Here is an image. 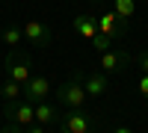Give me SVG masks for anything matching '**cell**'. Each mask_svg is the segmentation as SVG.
I'll return each mask as SVG.
<instances>
[{
	"label": "cell",
	"instance_id": "obj_13",
	"mask_svg": "<svg viewBox=\"0 0 148 133\" xmlns=\"http://www.w3.org/2000/svg\"><path fill=\"white\" fill-rule=\"evenodd\" d=\"M3 44H12V47H18L24 42V27H18V24H9V27H3Z\"/></svg>",
	"mask_w": 148,
	"mask_h": 133
},
{
	"label": "cell",
	"instance_id": "obj_6",
	"mask_svg": "<svg viewBox=\"0 0 148 133\" xmlns=\"http://www.w3.org/2000/svg\"><path fill=\"white\" fill-rule=\"evenodd\" d=\"M130 65V53L121 47H110L107 53H101V71L104 74H125Z\"/></svg>",
	"mask_w": 148,
	"mask_h": 133
},
{
	"label": "cell",
	"instance_id": "obj_21",
	"mask_svg": "<svg viewBox=\"0 0 148 133\" xmlns=\"http://www.w3.org/2000/svg\"><path fill=\"white\" fill-rule=\"evenodd\" d=\"M86 3H101V0H86Z\"/></svg>",
	"mask_w": 148,
	"mask_h": 133
},
{
	"label": "cell",
	"instance_id": "obj_17",
	"mask_svg": "<svg viewBox=\"0 0 148 133\" xmlns=\"http://www.w3.org/2000/svg\"><path fill=\"white\" fill-rule=\"evenodd\" d=\"M0 133H24V127H21V124H12V121H6V127L0 130Z\"/></svg>",
	"mask_w": 148,
	"mask_h": 133
},
{
	"label": "cell",
	"instance_id": "obj_20",
	"mask_svg": "<svg viewBox=\"0 0 148 133\" xmlns=\"http://www.w3.org/2000/svg\"><path fill=\"white\" fill-rule=\"evenodd\" d=\"M113 133H133V130H130V127H127V124H119V127H116V130H113Z\"/></svg>",
	"mask_w": 148,
	"mask_h": 133
},
{
	"label": "cell",
	"instance_id": "obj_7",
	"mask_svg": "<svg viewBox=\"0 0 148 133\" xmlns=\"http://www.w3.org/2000/svg\"><path fill=\"white\" fill-rule=\"evenodd\" d=\"M98 33H104L107 39L116 42V39H121V35L127 33V21H121L116 12L110 9V12H104V15H98Z\"/></svg>",
	"mask_w": 148,
	"mask_h": 133
},
{
	"label": "cell",
	"instance_id": "obj_18",
	"mask_svg": "<svg viewBox=\"0 0 148 133\" xmlns=\"http://www.w3.org/2000/svg\"><path fill=\"white\" fill-rule=\"evenodd\" d=\"M139 92H142V98H148V74L139 77Z\"/></svg>",
	"mask_w": 148,
	"mask_h": 133
},
{
	"label": "cell",
	"instance_id": "obj_3",
	"mask_svg": "<svg viewBox=\"0 0 148 133\" xmlns=\"http://www.w3.org/2000/svg\"><path fill=\"white\" fill-rule=\"evenodd\" d=\"M56 127H59V133H92L95 130V118L86 110H65Z\"/></svg>",
	"mask_w": 148,
	"mask_h": 133
},
{
	"label": "cell",
	"instance_id": "obj_15",
	"mask_svg": "<svg viewBox=\"0 0 148 133\" xmlns=\"http://www.w3.org/2000/svg\"><path fill=\"white\" fill-rule=\"evenodd\" d=\"M92 47H95V50H98V53H107V50H110V47H113V39H107V35H104V33H98V35H95V39H92Z\"/></svg>",
	"mask_w": 148,
	"mask_h": 133
},
{
	"label": "cell",
	"instance_id": "obj_5",
	"mask_svg": "<svg viewBox=\"0 0 148 133\" xmlns=\"http://www.w3.org/2000/svg\"><path fill=\"white\" fill-rule=\"evenodd\" d=\"M47 95H51V80H47L45 74H36V77H30V80L21 86V98L30 101V104L47 101Z\"/></svg>",
	"mask_w": 148,
	"mask_h": 133
},
{
	"label": "cell",
	"instance_id": "obj_14",
	"mask_svg": "<svg viewBox=\"0 0 148 133\" xmlns=\"http://www.w3.org/2000/svg\"><path fill=\"white\" fill-rule=\"evenodd\" d=\"M0 98H3V104H9V101H18L21 98V83H15V80H3V86H0Z\"/></svg>",
	"mask_w": 148,
	"mask_h": 133
},
{
	"label": "cell",
	"instance_id": "obj_16",
	"mask_svg": "<svg viewBox=\"0 0 148 133\" xmlns=\"http://www.w3.org/2000/svg\"><path fill=\"white\" fill-rule=\"evenodd\" d=\"M136 62H139V68H142V74H148V50H142V53L136 56Z\"/></svg>",
	"mask_w": 148,
	"mask_h": 133
},
{
	"label": "cell",
	"instance_id": "obj_2",
	"mask_svg": "<svg viewBox=\"0 0 148 133\" xmlns=\"http://www.w3.org/2000/svg\"><path fill=\"white\" fill-rule=\"evenodd\" d=\"M30 68H33V59H30V53H24L21 47H12L9 56L3 59V71H6V77L15 80V83H21V86L33 77Z\"/></svg>",
	"mask_w": 148,
	"mask_h": 133
},
{
	"label": "cell",
	"instance_id": "obj_10",
	"mask_svg": "<svg viewBox=\"0 0 148 133\" xmlns=\"http://www.w3.org/2000/svg\"><path fill=\"white\" fill-rule=\"evenodd\" d=\"M71 27H74V33H77L80 39L92 42L95 35H98V18L95 15H77V18L71 21Z\"/></svg>",
	"mask_w": 148,
	"mask_h": 133
},
{
	"label": "cell",
	"instance_id": "obj_1",
	"mask_svg": "<svg viewBox=\"0 0 148 133\" xmlns=\"http://www.w3.org/2000/svg\"><path fill=\"white\" fill-rule=\"evenodd\" d=\"M53 95H56V101L62 104L65 110H83L89 95H86V89H83L80 68H74V71H71V77H68V80H65V83H62V86H59Z\"/></svg>",
	"mask_w": 148,
	"mask_h": 133
},
{
	"label": "cell",
	"instance_id": "obj_11",
	"mask_svg": "<svg viewBox=\"0 0 148 133\" xmlns=\"http://www.w3.org/2000/svg\"><path fill=\"white\" fill-rule=\"evenodd\" d=\"M59 118H62V113H59V106L53 104H36V124H42V127H51V124H59Z\"/></svg>",
	"mask_w": 148,
	"mask_h": 133
},
{
	"label": "cell",
	"instance_id": "obj_12",
	"mask_svg": "<svg viewBox=\"0 0 148 133\" xmlns=\"http://www.w3.org/2000/svg\"><path fill=\"white\" fill-rule=\"evenodd\" d=\"M113 12L121 21H130L136 15V0H113Z\"/></svg>",
	"mask_w": 148,
	"mask_h": 133
},
{
	"label": "cell",
	"instance_id": "obj_19",
	"mask_svg": "<svg viewBox=\"0 0 148 133\" xmlns=\"http://www.w3.org/2000/svg\"><path fill=\"white\" fill-rule=\"evenodd\" d=\"M24 133H47V127H42V124H30Z\"/></svg>",
	"mask_w": 148,
	"mask_h": 133
},
{
	"label": "cell",
	"instance_id": "obj_8",
	"mask_svg": "<svg viewBox=\"0 0 148 133\" xmlns=\"http://www.w3.org/2000/svg\"><path fill=\"white\" fill-rule=\"evenodd\" d=\"M24 39L30 44H36V47H47L53 42V30L47 24H42V21H27L24 24Z\"/></svg>",
	"mask_w": 148,
	"mask_h": 133
},
{
	"label": "cell",
	"instance_id": "obj_9",
	"mask_svg": "<svg viewBox=\"0 0 148 133\" xmlns=\"http://www.w3.org/2000/svg\"><path fill=\"white\" fill-rule=\"evenodd\" d=\"M80 80H83V89H86V95L89 98H101V95H107V74L104 71H86V68H80Z\"/></svg>",
	"mask_w": 148,
	"mask_h": 133
},
{
	"label": "cell",
	"instance_id": "obj_4",
	"mask_svg": "<svg viewBox=\"0 0 148 133\" xmlns=\"http://www.w3.org/2000/svg\"><path fill=\"white\" fill-rule=\"evenodd\" d=\"M3 118L12 121V124H21L24 130H27L30 124H36V104L24 101V98L9 101V104H3Z\"/></svg>",
	"mask_w": 148,
	"mask_h": 133
}]
</instances>
